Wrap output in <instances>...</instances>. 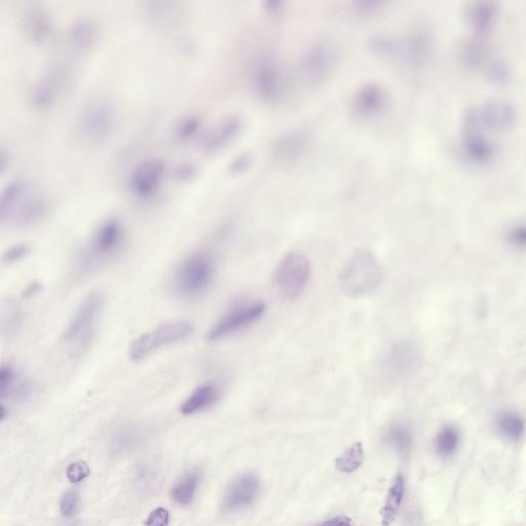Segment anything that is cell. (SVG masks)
<instances>
[{
    "mask_svg": "<svg viewBox=\"0 0 526 526\" xmlns=\"http://www.w3.org/2000/svg\"><path fill=\"white\" fill-rule=\"evenodd\" d=\"M73 82L74 72L69 63L54 64L33 84L29 96L31 106L41 111L53 108L69 92Z\"/></svg>",
    "mask_w": 526,
    "mask_h": 526,
    "instance_id": "obj_6",
    "label": "cell"
},
{
    "mask_svg": "<svg viewBox=\"0 0 526 526\" xmlns=\"http://www.w3.org/2000/svg\"><path fill=\"white\" fill-rule=\"evenodd\" d=\"M498 12L499 8L494 2L475 1L465 8V18L476 33L486 34L496 24Z\"/></svg>",
    "mask_w": 526,
    "mask_h": 526,
    "instance_id": "obj_20",
    "label": "cell"
},
{
    "mask_svg": "<svg viewBox=\"0 0 526 526\" xmlns=\"http://www.w3.org/2000/svg\"><path fill=\"white\" fill-rule=\"evenodd\" d=\"M98 24L89 16L76 19L66 35L67 47L78 56L89 53L99 38Z\"/></svg>",
    "mask_w": 526,
    "mask_h": 526,
    "instance_id": "obj_16",
    "label": "cell"
},
{
    "mask_svg": "<svg viewBox=\"0 0 526 526\" xmlns=\"http://www.w3.org/2000/svg\"><path fill=\"white\" fill-rule=\"evenodd\" d=\"M29 251H30V249H29V247L27 245L20 244V245L12 246V248H10V249L3 254L2 262H3L4 264H12V263L19 262V260L26 258Z\"/></svg>",
    "mask_w": 526,
    "mask_h": 526,
    "instance_id": "obj_36",
    "label": "cell"
},
{
    "mask_svg": "<svg viewBox=\"0 0 526 526\" xmlns=\"http://www.w3.org/2000/svg\"><path fill=\"white\" fill-rule=\"evenodd\" d=\"M459 444V433L455 426H446L438 433L435 441L438 455L443 457H451Z\"/></svg>",
    "mask_w": 526,
    "mask_h": 526,
    "instance_id": "obj_31",
    "label": "cell"
},
{
    "mask_svg": "<svg viewBox=\"0 0 526 526\" xmlns=\"http://www.w3.org/2000/svg\"><path fill=\"white\" fill-rule=\"evenodd\" d=\"M334 52L326 43H318L308 52L304 58V69L306 78L312 82H322L332 71Z\"/></svg>",
    "mask_w": 526,
    "mask_h": 526,
    "instance_id": "obj_18",
    "label": "cell"
},
{
    "mask_svg": "<svg viewBox=\"0 0 526 526\" xmlns=\"http://www.w3.org/2000/svg\"><path fill=\"white\" fill-rule=\"evenodd\" d=\"M266 306L263 302L241 304L223 315L209 330L207 339L210 341H220L231 336L258 322L264 315Z\"/></svg>",
    "mask_w": 526,
    "mask_h": 526,
    "instance_id": "obj_11",
    "label": "cell"
},
{
    "mask_svg": "<svg viewBox=\"0 0 526 526\" xmlns=\"http://www.w3.org/2000/svg\"><path fill=\"white\" fill-rule=\"evenodd\" d=\"M260 492V481L254 474H245L229 485L223 509L229 513L239 512L253 504Z\"/></svg>",
    "mask_w": 526,
    "mask_h": 526,
    "instance_id": "obj_15",
    "label": "cell"
},
{
    "mask_svg": "<svg viewBox=\"0 0 526 526\" xmlns=\"http://www.w3.org/2000/svg\"><path fill=\"white\" fill-rule=\"evenodd\" d=\"M192 331L194 326L187 321H172L159 325L133 341L130 347V358L133 361H141L163 347L184 341Z\"/></svg>",
    "mask_w": 526,
    "mask_h": 526,
    "instance_id": "obj_7",
    "label": "cell"
},
{
    "mask_svg": "<svg viewBox=\"0 0 526 526\" xmlns=\"http://www.w3.org/2000/svg\"><path fill=\"white\" fill-rule=\"evenodd\" d=\"M496 426L502 436L511 441H518L525 432V420L515 412H504L501 414Z\"/></svg>",
    "mask_w": 526,
    "mask_h": 526,
    "instance_id": "obj_29",
    "label": "cell"
},
{
    "mask_svg": "<svg viewBox=\"0 0 526 526\" xmlns=\"http://www.w3.org/2000/svg\"><path fill=\"white\" fill-rule=\"evenodd\" d=\"M216 263L212 254L198 251L182 260L174 275V289L180 297L194 299L205 293L214 279Z\"/></svg>",
    "mask_w": 526,
    "mask_h": 526,
    "instance_id": "obj_5",
    "label": "cell"
},
{
    "mask_svg": "<svg viewBox=\"0 0 526 526\" xmlns=\"http://www.w3.org/2000/svg\"><path fill=\"white\" fill-rule=\"evenodd\" d=\"M32 387L28 380H24L18 370L10 365L3 364L0 368V401L1 406L6 403L22 401L31 394Z\"/></svg>",
    "mask_w": 526,
    "mask_h": 526,
    "instance_id": "obj_19",
    "label": "cell"
},
{
    "mask_svg": "<svg viewBox=\"0 0 526 526\" xmlns=\"http://www.w3.org/2000/svg\"><path fill=\"white\" fill-rule=\"evenodd\" d=\"M254 86L262 98L275 100L285 88L281 68L273 61H262L254 71Z\"/></svg>",
    "mask_w": 526,
    "mask_h": 526,
    "instance_id": "obj_17",
    "label": "cell"
},
{
    "mask_svg": "<svg viewBox=\"0 0 526 526\" xmlns=\"http://www.w3.org/2000/svg\"><path fill=\"white\" fill-rule=\"evenodd\" d=\"M104 304L105 297L101 291L91 292L82 300L64 331L66 345L74 352H82L89 347L96 334Z\"/></svg>",
    "mask_w": 526,
    "mask_h": 526,
    "instance_id": "obj_4",
    "label": "cell"
},
{
    "mask_svg": "<svg viewBox=\"0 0 526 526\" xmlns=\"http://www.w3.org/2000/svg\"><path fill=\"white\" fill-rule=\"evenodd\" d=\"M198 127V119L196 117H187L180 124L177 133L181 138H188L196 133Z\"/></svg>",
    "mask_w": 526,
    "mask_h": 526,
    "instance_id": "obj_39",
    "label": "cell"
},
{
    "mask_svg": "<svg viewBox=\"0 0 526 526\" xmlns=\"http://www.w3.org/2000/svg\"><path fill=\"white\" fill-rule=\"evenodd\" d=\"M386 441L399 453H407L411 447L412 434L409 426L402 422L391 424L387 430Z\"/></svg>",
    "mask_w": 526,
    "mask_h": 526,
    "instance_id": "obj_30",
    "label": "cell"
},
{
    "mask_svg": "<svg viewBox=\"0 0 526 526\" xmlns=\"http://www.w3.org/2000/svg\"><path fill=\"white\" fill-rule=\"evenodd\" d=\"M201 474L198 471L188 472L172 490V498L179 505H188L194 500L200 483Z\"/></svg>",
    "mask_w": 526,
    "mask_h": 526,
    "instance_id": "obj_28",
    "label": "cell"
},
{
    "mask_svg": "<svg viewBox=\"0 0 526 526\" xmlns=\"http://www.w3.org/2000/svg\"><path fill=\"white\" fill-rule=\"evenodd\" d=\"M517 109L510 101L494 99L469 109L464 121L473 124L485 133L506 132L517 122Z\"/></svg>",
    "mask_w": 526,
    "mask_h": 526,
    "instance_id": "obj_9",
    "label": "cell"
},
{
    "mask_svg": "<svg viewBox=\"0 0 526 526\" xmlns=\"http://www.w3.org/2000/svg\"><path fill=\"white\" fill-rule=\"evenodd\" d=\"M241 122L236 117H229L222 119L220 123L212 128L202 140L203 150L212 153L229 144L240 131Z\"/></svg>",
    "mask_w": 526,
    "mask_h": 526,
    "instance_id": "obj_22",
    "label": "cell"
},
{
    "mask_svg": "<svg viewBox=\"0 0 526 526\" xmlns=\"http://www.w3.org/2000/svg\"><path fill=\"white\" fill-rule=\"evenodd\" d=\"M221 390L214 382H206L194 389L180 406V412L184 415H192L204 411L214 405L220 398Z\"/></svg>",
    "mask_w": 526,
    "mask_h": 526,
    "instance_id": "obj_23",
    "label": "cell"
},
{
    "mask_svg": "<svg viewBox=\"0 0 526 526\" xmlns=\"http://www.w3.org/2000/svg\"><path fill=\"white\" fill-rule=\"evenodd\" d=\"M387 104V93L378 84H369L358 91L354 106L358 115L364 117H371L382 113Z\"/></svg>",
    "mask_w": 526,
    "mask_h": 526,
    "instance_id": "obj_21",
    "label": "cell"
},
{
    "mask_svg": "<svg viewBox=\"0 0 526 526\" xmlns=\"http://www.w3.org/2000/svg\"><path fill=\"white\" fill-rule=\"evenodd\" d=\"M169 512L165 508H157L149 514L147 526H169Z\"/></svg>",
    "mask_w": 526,
    "mask_h": 526,
    "instance_id": "obj_37",
    "label": "cell"
},
{
    "mask_svg": "<svg viewBox=\"0 0 526 526\" xmlns=\"http://www.w3.org/2000/svg\"><path fill=\"white\" fill-rule=\"evenodd\" d=\"M47 203L41 192L27 182L12 181L2 192L0 220L12 227L35 225L45 216Z\"/></svg>",
    "mask_w": 526,
    "mask_h": 526,
    "instance_id": "obj_1",
    "label": "cell"
},
{
    "mask_svg": "<svg viewBox=\"0 0 526 526\" xmlns=\"http://www.w3.org/2000/svg\"><path fill=\"white\" fill-rule=\"evenodd\" d=\"M318 526H353L352 521L347 516H336L334 518L329 519L325 523H321Z\"/></svg>",
    "mask_w": 526,
    "mask_h": 526,
    "instance_id": "obj_40",
    "label": "cell"
},
{
    "mask_svg": "<svg viewBox=\"0 0 526 526\" xmlns=\"http://www.w3.org/2000/svg\"><path fill=\"white\" fill-rule=\"evenodd\" d=\"M420 364V354L412 343H399L391 347L382 361V369L392 378L412 374Z\"/></svg>",
    "mask_w": 526,
    "mask_h": 526,
    "instance_id": "obj_14",
    "label": "cell"
},
{
    "mask_svg": "<svg viewBox=\"0 0 526 526\" xmlns=\"http://www.w3.org/2000/svg\"><path fill=\"white\" fill-rule=\"evenodd\" d=\"M125 237L123 225L119 221H105L96 229L82 256V265L93 268L117 258L123 249Z\"/></svg>",
    "mask_w": 526,
    "mask_h": 526,
    "instance_id": "obj_8",
    "label": "cell"
},
{
    "mask_svg": "<svg viewBox=\"0 0 526 526\" xmlns=\"http://www.w3.org/2000/svg\"><path fill=\"white\" fill-rule=\"evenodd\" d=\"M165 170V163L161 159L152 157L141 161L130 178V188L135 196L141 198L153 196L163 181Z\"/></svg>",
    "mask_w": 526,
    "mask_h": 526,
    "instance_id": "obj_12",
    "label": "cell"
},
{
    "mask_svg": "<svg viewBox=\"0 0 526 526\" xmlns=\"http://www.w3.org/2000/svg\"><path fill=\"white\" fill-rule=\"evenodd\" d=\"M306 144V137L301 133L293 132L284 135L275 144V157L284 161H292L302 155Z\"/></svg>",
    "mask_w": 526,
    "mask_h": 526,
    "instance_id": "obj_26",
    "label": "cell"
},
{
    "mask_svg": "<svg viewBox=\"0 0 526 526\" xmlns=\"http://www.w3.org/2000/svg\"><path fill=\"white\" fill-rule=\"evenodd\" d=\"M382 265L368 251H359L352 255L339 273L341 288L352 297L374 293L382 286Z\"/></svg>",
    "mask_w": 526,
    "mask_h": 526,
    "instance_id": "obj_3",
    "label": "cell"
},
{
    "mask_svg": "<svg viewBox=\"0 0 526 526\" xmlns=\"http://www.w3.org/2000/svg\"><path fill=\"white\" fill-rule=\"evenodd\" d=\"M66 475L72 483H80L90 475V468L84 461H76L67 468Z\"/></svg>",
    "mask_w": 526,
    "mask_h": 526,
    "instance_id": "obj_35",
    "label": "cell"
},
{
    "mask_svg": "<svg viewBox=\"0 0 526 526\" xmlns=\"http://www.w3.org/2000/svg\"><path fill=\"white\" fill-rule=\"evenodd\" d=\"M145 14L148 18L149 22L157 26L167 27L170 24H175L180 16L181 12L179 8H176L172 2H152L148 3L145 8Z\"/></svg>",
    "mask_w": 526,
    "mask_h": 526,
    "instance_id": "obj_27",
    "label": "cell"
},
{
    "mask_svg": "<svg viewBox=\"0 0 526 526\" xmlns=\"http://www.w3.org/2000/svg\"><path fill=\"white\" fill-rule=\"evenodd\" d=\"M23 26H24L26 34L29 35L30 38L35 41H45L49 36L52 30L51 20H49V14H47L45 10L36 8V6L29 8L25 12Z\"/></svg>",
    "mask_w": 526,
    "mask_h": 526,
    "instance_id": "obj_24",
    "label": "cell"
},
{
    "mask_svg": "<svg viewBox=\"0 0 526 526\" xmlns=\"http://www.w3.org/2000/svg\"><path fill=\"white\" fill-rule=\"evenodd\" d=\"M405 494V481L403 476L397 475L389 490L382 510V526H391L394 523Z\"/></svg>",
    "mask_w": 526,
    "mask_h": 526,
    "instance_id": "obj_25",
    "label": "cell"
},
{
    "mask_svg": "<svg viewBox=\"0 0 526 526\" xmlns=\"http://www.w3.org/2000/svg\"><path fill=\"white\" fill-rule=\"evenodd\" d=\"M364 461V450L361 442H356L336 459L337 469L343 473H353L361 467Z\"/></svg>",
    "mask_w": 526,
    "mask_h": 526,
    "instance_id": "obj_32",
    "label": "cell"
},
{
    "mask_svg": "<svg viewBox=\"0 0 526 526\" xmlns=\"http://www.w3.org/2000/svg\"><path fill=\"white\" fill-rule=\"evenodd\" d=\"M310 264L301 254L286 255L275 268V288L286 299H295L306 289L310 281Z\"/></svg>",
    "mask_w": 526,
    "mask_h": 526,
    "instance_id": "obj_10",
    "label": "cell"
},
{
    "mask_svg": "<svg viewBox=\"0 0 526 526\" xmlns=\"http://www.w3.org/2000/svg\"><path fill=\"white\" fill-rule=\"evenodd\" d=\"M463 150L467 159L477 165H488L496 157V148L482 131L473 124L464 122Z\"/></svg>",
    "mask_w": 526,
    "mask_h": 526,
    "instance_id": "obj_13",
    "label": "cell"
},
{
    "mask_svg": "<svg viewBox=\"0 0 526 526\" xmlns=\"http://www.w3.org/2000/svg\"><path fill=\"white\" fill-rule=\"evenodd\" d=\"M507 242L515 249H526V223L513 225L507 231Z\"/></svg>",
    "mask_w": 526,
    "mask_h": 526,
    "instance_id": "obj_34",
    "label": "cell"
},
{
    "mask_svg": "<svg viewBox=\"0 0 526 526\" xmlns=\"http://www.w3.org/2000/svg\"><path fill=\"white\" fill-rule=\"evenodd\" d=\"M488 76L496 84H507L510 80L511 70L508 64L501 59H492L486 64Z\"/></svg>",
    "mask_w": 526,
    "mask_h": 526,
    "instance_id": "obj_33",
    "label": "cell"
},
{
    "mask_svg": "<svg viewBox=\"0 0 526 526\" xmlns=\"http://www.w3.org/2000/svg\"><path fill=\"white\" fill-rule=\"evenodd\" d=\"M78 504V498L73 492H68L61 501V512L64 516L70 517L74 514Z\"/></svg>",
    "mask_w": 526,
    "mask_h": 526,
    "instance_id": "obj_38",
    "label": "cell"
},
{
    "mask_svg": "<svg viewBox=\"0 0 526 526\" xmlns=\"http://www.w3.org/2000/svg\"><path fill=\"white\" fill-rule=\"evenodd\" d=\"M117 125L115 103L105 96L89 99L78 115L76 131L87 144L100 145L108 140Z\"/></svg>",
    "mask_w": 526,
    "mask_h": 526,
    "instance_id": "obj_2",
    "label": "cell"
}]
</instances>
